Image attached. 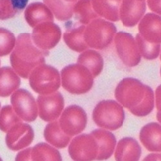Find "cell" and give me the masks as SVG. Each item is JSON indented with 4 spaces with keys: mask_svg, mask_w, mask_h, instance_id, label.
<instances>
[{
    "mask_svg": "<svg viewBox=\"0 0 161 161\" xmlns=\"http://www.w3.org/2000/svg\"><path fill=\"white\" fill-rule=\"evenodd\" d=\"M114 95L119 103L137 117H145L154 108L152 89L134 78H125L117 85Z\"/></svg>",
    "mask_w": 161,
    "mask_h": 161,
    "instance_id": "cell-1",
    "label": "cell"
},
{
    "mask_svg": "<svg viewBox=\"0 0 161 161\" xmlns=\"http://www.w3.org/2000/svg\"><path fill=\"white\" fill-rule=\"evenodd\" d=\"M49 51H43L34 44L31 34H19L15 47L11 53L10 61L16 73L23 78H29L31 71L38 65L45 64Z\"/></svg>",
    "mask_w": 161,
    "mask_h": 161,
    "instance_id": "cell-2",
    "label": "cell"
},
{
    "mask_svg": "<svg viewBox=\"0 0 161 161\" xmlns=\"http://www.w3.org/2000/svg\"><path fill=\"white\" fill-rule=\"evenodd\" d=\"M62 84L68 92L82 95L89 92L94 83V77L84 65L75 64L65 67L61 71Z\"/></svg>",
    "mask_w": 161,
    "mask_h": 161,
    "instance_id": "cell-3",
    "label": "cell"
},
{
    "mask_svg": "<svg viewBox=\"0 0 161 161\" xmlns=\"http://www.w3.org/2000/svg\"><path fill=\"white\" fill-rule=\"evenodd\" d=\"M93 119L98 127L114 131L122 126L125 113L123 107L117 102L113 100H102L93 110Z\"/></svg>",
    "mask_w": 161,
    "mask_h": 161,
    "instance_id": "cell-4",
    "label": "cell"
},
{
    "mask_svg": "<svg viewBox=\"0 0 161 161\" xmlns=\"http://www.w3.org/2000/svg\"><path fill=\"white\" fill-rule=\"evenodd\" d=\"M116 32L117 28L113 23L99 17L86 27L84 40L88 47L103 50L112 43Z\"/></svg>",
    "mask_w": 161,
    "mask_h": 161,
    "instance_id": "cell-5",
    "label": "cell"
},
{
    "mask_svg": "<svg viewBox=\"0 0 161 161\" xmlns=\"http://www.w3.org/2000/svg\"><path fill=\"white\" fill-rule=\"evenodd\" d=\"M31 88L40 95H49L58 91L61 79L59 71L53 66L42 64L31 71L29 76Z\"/></svg>",
    "mask_w": 161,
    "mask_h": 161,
    "instance_id": "cell-6",
    "label": "cell"
},
{
    "mask_svg": "<svg viewBox=\"0 0 161 161\" xmlns=\"http://www.w3.org/2000/svg\"><path fill=\"white\" fill-rule=\"evenodd\" d=\"M117 53L123 64L128 67H135L141 61L136 42L132 34L120 31L114 37Z\"/></svg>",
    "mask_w": 161,
    "mask_h": 161,
    "instance_id": "cell-7",
    "label": "cell"
},
{
    "mask_svg": "<svg viewBox=\"0 0 161 161\" xmlns=\"http://www.w3.org/2000/svg\"><path fill=\"white\" fill-rule=\"evenodd\" d=\"M10 102L15 113L22 120L31 122L37 119L38 104L35 98L27 90H16L11 96Z\"/></svg>",
    "mask_w": 161,
    "mask_h": 161,
    "instance_id": "cell-8",
    "label": "cell"
},
{
    "mask_svg": "<svg viewBox=\"0 0 161 161\" xmlns=\"http://www.w3.org/2000/svg\"><path fill=\"white\" fill-rule=\"evenodd\" d=\"M60 117L58 122L61 129L71 136L82 133L87 125V114L82 108L77 105L66 108Z\"/></svg>",
    "mask_w": 161,
    "mask_h": 161,
    "instance_id": "cell-9",
    "label": "cell"
},
{
    "mask_svg": "<svg viewBox=\"0 0 161 161\" xmlns=\"http://www.w3.org/2000/svg\"><path fill=\"white\" fill-rule=\"evenodd\" d=\"M62 31L53 21H45L34 27L31 38L34 44L43 51L52 49L60 40Z\"/></svg>",
    "mask_w": 161,
    "mask_h": 161,
    "instance_id": "cell-10",
    "label": "cell"
},
{
    "mask_svg": "<svg viewBox=\"0 0 161 161\" xmlns=\"http://www.w3.org/2000/svg\"><path fill=\"white\" fill-rule=\"evenodd\" d=\"M68 152L74 160H93L98 155V146L91 134H82L72 140Z\"/></svg>",
    "mask_w": 161,
    "mask_h": 161,
    "instance_id": "cell-11",
    "label": "cell"
},
{
    "mask_svg": "<svg viewBox=\"0 0 161 161\" xmlns=\"http://www.w3.org/2000/svg\"><path fill=\"white\" fill-rule=\"evenodd\" d=\"M38 114L45 122L58 119L64 108V99L60 92L49 95H40L37 98Z\"/></svg>",
    "mask_w": 161,
    "mask_h": 161,
    "instance_id": "cell-12",
    "label": "cell"
},
{
    "mask_svg": "<svg viewBox=\"0 0 161 161\" xmlns=\"http://www.w3.org/2000/svg\"><path fill=\"white\" fill-rule=\"evenodd\" d=\"M34 137L33 129L29 124L19 122L14 125L7 132L5 142L13 151H19L28 147Z\"/></svg>",
    "mask_w": 161,
    "mask_h": 161,
    "instance_id": "cell-13",
    "label": "cell"
},
{
    "mask_svg": "<svg viewBox=\"0 0 161 161\" xmlns=\"http://www.w3.org/2000/svg\"><path fill=\"white\" fill-rule=\"evenodd\" d=\"M146 10L145 1L139 0H122L119 17L124 26L133 27L144 16Z\"/></svg>",
    "mask_w": 161,
    "mask_h": 161,
    "instance_id": "cell-14",
    "label": "cell"
},
{
    "mask_svg": "<svg viewBox=\"0 0 161 161\" xmlns=\"http://www.w3.org/2000/svg\"><path fill=\"white\" fill-rule=\"evenodd\" d=\"M141 36L147 42L153 43L161 42V19L160 15L148 13L144 16L139 24Z\"/></svg>",
    "mask_w": 161,
    "mask_h": 161,
    "instance_id": "cell-15",
    "label": "cell"
},
{
    "mask_svg": "<svg viewBox=\"0 0 161 161\" xmlns=\"http://www.w3.org/2000/svg\"><path fill=\"white\" fill-rule=\"evenodd\" d=\"M96 139L98 152L97 160H107L113 155L116 146L117 140L114 135L109 131L97 129L91 133Z\"/></svg>",
    "mask_w": 161,
    "mask_h": 161,
    "instance_id": "cell-16",
    "label": "cell"
},
{
    "mask_svg": "<svg viewBox=\"0 0 161 161\" xmlns=\"http://www.w3.org/2000/svg\"><path fill=\"white\" fill-rule=\"evenodd\" d=\"M139 138L148 151H161V128L158 123L152 122L145 125L140 131Z\"/></svg>",
    "mask_w": 161,
    "mask_h": 161,
    "instance_id": "cell-17",
    "label": "cell"
},
{
    "mask_svg": "<svg viewBox=\"0 0 161 161\" xmlns=\"http://www.w3.org/2000/svg\"><path fill=\"white\" fill-rule=\"evenodd\" d=\"M25 18L31 27L45 21H53L54 15L45 3L35 2L29 5L25 10Z\"/></svg>",
    "mask_w": 161,
    "mask_h": 161,
    "instance_id": "cell-18",
    "label": "cell"
},
{
    "mask_svg": "<svg viewBox=\"0 0 161 161\" xmlns=\"http://www.w3.org/2000/svg\"><path fill=\"white\" fill-rule=\"evenodd\" d=\"M141 147L131 137H125L119 142L114 153L117 160H139L141 156Z\"/></svg>",
    "mask_w": 161,
    "mask_h": 161,
    "instance_id": "cell-19",
    "label": "cell"
},
{
    "mask_svg": "<svg viewBox=\"0 0 161 161\" xmlns=\"http://www.w3.org/2000/svg\"><path fill=\"white\" fill-rule=\"evenodd\" d=\"M122 0H91L95 12L104 19L118 21L120 19L119 11Z\"/></svg>",
    "mask_w": 161,
    "mask_h": 161,
    "instance_id": "cell-20",
    "label": "cell"
},
{
    "mask_svg": "<svg viewBox=\"0 0 161 161\" xmlns=\"http://www.w3.org/2000/svg\"><path fill=\"white\" fill-rule=\"evenodd\" d=\"M44 137L47 142L59 149L66 147L72 139V136L62 131L57 120L52 121L46 125L44 130Z\"/></svg>",
    "mask_w": 161,
    "mask_h": 161,
    "instance_id": "cell-21",
    "label": "cell"
},
{
    "mask_svg": "<svg viewBox=\"0 0 161 161\" xmlns=\"http://www.w3.org/2000/svg\"><path fill=\"white\" fill-rule=\"evenodd\" d=\"M21 80L13 68H0V97H7L13 94L20 86Z\"/></svg>",
    "mask_w": 161,
    "mask_h": 161,
    "instance_id": "cell-22",
    "label": "cell"
},
{
    "mask_svg": "<svg viewBox=\"0 0 161 161\" xmlns=\"http://www.w3.org/2000/svg\"><path fill=\"white\" fill-rule=\"evenodd\" d=\"M77 63L86 67L94 78L98 76L103 67V60L102 55L95 50L89 49L83 51L77 59Z\"/></svg>",
    "mask_w": 161,
    "mask_h": 161,
    "instance_id": "cell-23",
    "label": "cell"
},
{
    "mask_svg": "<svg viewBox=\"0 0 161 161\" xmlns=\"http://www.w3.org/2000/svg\"><path fill=\"white\" fill-rule=\"evenodd\" d=\"M85 29L86 26L81 25L71 28L64 32V42L73 51L81 53L87 49L88 46L84 40Z\"/></svg>",
    "mask_w": 161,
    "mask_h": 161,
    "instance_id": "cell-24",
    "label": "cell"
},
{
    "mask_svg": "<svg viewBox=\"0 0 161 161\" xmlns=\"http://www.w3.org/2000/svg\"><path fill=\"white\" fill-rule=\"evenodd\" d=\"M43 3L60 21H67L73 16L75 3H68L64 0H43Z\"/></svg>",
    "mask_w": 161,
    "mask_h": 161,
    "instance_id": "cell-25",
    "label": "cell"
},
{
    "mask_svg": "<svg viewBox=\"0 0 161 161\" xmlns=\"http://www.w3.org/2000/svg\"><path fill=\"white\" fill-rule=\"evenodd\" d=\"M31 160H62L59 151L53 146L44 143H39L31 147Z\"/></svg>",
    "mask_w": 161,
    "mask_h": 161,
    "instance_id": "cell-26",
    "label": "cell"
},
{
    "mask_svg": "<svg viewBox=\"0 0 161 161\" xmlns=\"http://www.w3.org/2000/svg\"><path fill=\"white\" fill-rule=\"evenodd\" d=\"M76 19L82 25H87L89 23L99 18L92 6L91 0H79L74 7V14Z\"/></svg>",
    "mask_w": 161,
    "mask_h": 161,
    "instance_id": "cell-27",
    "label": "cell"
},
{
    "mask_svg": "<svg viewBox=\"0 0 161 161\" xmlns=\"http://www.w3.org/2000/svg\"><path fill=\"white\" fill-rule=\"evenodd\" d=\"M29 0H0V20L14 17L24 10Z\"/></svg>",
    "mask_w": 161,
    "mask_h": 161,
    "instance_id": "cell-28",
    "label": "cell"
},
{
    "mask_svg": "<svg viewBox=\"0 0 161 161\" xmlns=\"http://www.w3.org/2000/svg\"><path fill=\"white\" fill-rule=\"evenodd\" d=\"M136 42L139 53L146 60H154L158 58L160 54V43H153L145 40L139 33L136 36Z\"/></svg>",
    "mask_w": 161,
    "mask_h": 161,
    "instance_id": "cell-29",
    "label": "cell"
},
{
    "mask_svg": "<svg viewBox=\"0 0 161 161\" xmlns=\"http://www.w3.org/2000/svg\"><path fill=\"white\" fill-rule=\"evenodd\" d=\"M22 122L13 106H5L0 111V130L7 133L14 125Z\"/></svg>",
    "mask_w": 161,
    "mask_h": 161,
    "instance_id": "cell-30",
    "label": "cell"
},
{
    "mask_svg": "<svg viewBox=\"0 0 161 161\" xmlns=\"http://www.w3.org/2000/svg\"><path fill=\"white\" fill-rule=\"evenodd\" d=\"M16 37L10 31L0 28V56H5L11 53L15 47Z\"/></svg>",
    "mask_w": 161,
    "mask_h": 161,
    "instance_id": "cell-31",
    "label": "cell"
},
{
    "mask_svg": "<svg viewBox=\"0 0 161 161\" xmlns=\"http://www.w3.org/2000/svg\"><path fill=\"white\" fill-rule=\"evenodd\" d=\"M149 9L158 15H160V0H147Z\"/></svg>",
    "mask_w": 161,
    "mask_h": 161,
    "instance_id": "cell-32",
    "label": "cell"
},
{
    "mask_svg": "<svg viewBox=\"0 0 161 161\" xmlns=\"http://www.w3.org/2000/svg\"><path fill=\"white\" fill-rule=\"evenodd\" d=\"M31 147H29L20 152L17 155L16 160H31Z\"/></svg>",
    "mask_w": 161,
    "mask_h": 161,
    "instance_id": "cell-33",
    "label": "cell"
},
{
    "mask_svg": "<svg viewBox=\"0 0 161 161\" xmlns=\"http://www.w3.org/2000/svg\"><path fill=\"white\" fill-rule=\"evenodd\" d=\"M160 160V154H152V155H149L147 157L145 158L144 160Z\"/></svg>",
    "mask_w": 161,
    "mask_h": 161,
    "instance_id": "cell-34",
    "label": "cell"
},
{
    "mask_svg": "<svg viewBox=\"0 0 161 161\" xmlns=\"http://www.w3.org/2000/svg\"><path fill=\"white\" fill-rule=\"evenodd\" d=\"M156 93H157V95H158V96L156 95V99H157L158 100V109L160 110V98H160V86L158 87Z\"/></svg>",
    "mask_w": 161,
    "mask_h": 161,
    "instance_id": "cell-35",
    "label": "cell"
},
{
    "mask_svg": "<svg viewBox=\"0 0 161 161\" xmlns=\"http://www.w3.org/2000/svg\"><path fill=\"white\" fill-rule=\"evenodd\" d=\"M64 1L71 3H76L78 1H79V0H64Z\"/></svg>",
    "mask_w": 161,
    "mask_h": 161,
    "instance_id": "cell-36",
    "label": "cell"
},
{
    "mask_svg": "<svg viewBox=\"0 0 161 161\" xmlns=\"http://www.w3.org/2000/svg\"><path fill=\"white\" fill-rule=\"evenodd\" d=\"M139 1H145V0H139Z\"/></svg>",
    "mask_w": 161,
    "mask_h": 161,
    "instance_id": "cell-37",
    "label": "cell"
},
{
    "mask_svg": "<svg viewBox=\"0 0 161 161\" xmlns=\"http://www.w3.org/2000/svg\"><path fill=\"white\" fill-rule=\"evenodd\" d=\"M0 160H2V158H0Z\"/></svg>",
    "mask_w": 161,
    "mask_h": 161,
    "instance_id": "cell-38",
    "label": "cell"
},
{
    "mask_svg": "<svg viewBox=\"0 0 161 161\" xmlns=\"http://www.w3.org/2000/svg\"><path fill=\"white\" fill-rule=\"evenodd\" d=\"M0 108H1V105H0Z\"/></svg>",
    "mask_w": 161,
    "mask_h": 161,
    "instance_id": "cell-39",
    "label": "cell"
}]
</instances>
